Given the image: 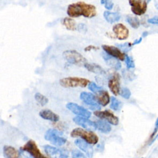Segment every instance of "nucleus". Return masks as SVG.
I'll use <instances>...</instances> for the list:
<instances>
[{
	"instance_id": "25",
	"label": "nucleus",
	"mask_w": 158,
	"mask_h": 158,
	"mask_svg": "<svg viewBox=\"0 0 158 158\" xmlns=\"http://www.w3.org/2000/svg\"><path fill=\"white\" fill-rule=\"evenodd\" d=\"M106 61L107 64L111 66L112 67H113L116 70H120L121 67H122L121 63L120 62H118V60H117L116 59H115L114 58H112L111 56L108 59H107Z\"/></svg>"
},
{
	"instance_id": "29",
	"label": "nucleus",
	"mask_w": 158,
	"mask_h": 158,
	"mask_svg": "<svg viewBox=\"0 0 158 158\" xmlns=\"http://www.w3.org/2000/svg\"><path fill=\"white\" fill-rule=\"evenodd\" d=\"M88 89L89 90H91V91H93L94 93H98V92H99L100 91H101L102 89H103V88L101 86H98L94 82H90L88 85Z\"/></svg>"
},
{
	"instance_id": "10",
	"label": "nucleus",
	"mask_w": 158,
	"mask_h": 158,
	"mask_svg": "<svg viewBox=\"0 0 158 158\" xmlns=\"http://www.w3.org/2000/svg\"><path fill=\"white\" fill-rule=\"evenodd\" d=\"M94 114L97 117L104 119L107 120L109 123L114 125H117L118 123V117L109 110H103V111L97 110L94 112Z\"/></svg>"
},
{
	"instance_id": "11",
	"label": "nucleus",
	"mask_w": 158,
	"mask_h": 158,
	"mask_svg": "<svg viewBox=\"0 0 158 158\" xmlns=\"http://www.w3.org/2000/svg\"><path fill=\"white\" fill-rule=\"evenodd\" d=\"M46 153L51 158H68L67 152L49 145L44 146Z\"/></svg>"
},
{
	"instance_id": "15",
	"label": "nucleus",
	"mask_w": 158,
	"mask_h": 158,
	"mask_svg": "<svg viewBox=\"0 0 158 158\" xmlns=\"http://www.w3.org/2000/svg\"><path fill=\"white\" fill-rule=\"evenodd\" d=\"M80 99L86 104L92 106L94 108L100 109L99 104L96 98V96H94L93 94L88 92H82L80 96Z\"/></svg>"
},
{
	"instance_id": "3",
	"label": "nucleus",
	"mask_w": 158,
	"mask_h": 158,
	"mask_svg": "<svg viewBox=\"0 0 158 158\" xmlns=\"http://www.w3.org/2000/svg\"><path fill=\"white\" fill-rule=\"evenodd\" d=\"M90 83L89 80L81 77H69L63 78L60 80V85L64 88H75V87H86Z\"/></svg>"
},
{
	"instance_id": "9",
	"label": "nucleus",
	"mask_w": 158,
	"mask_h": 158,
	"mask_svg": "<svg viewBox=\"0 0 158 158\" xmlns=\"http://www.w3.org/2000/svg\"><path fill=\"white\" fill-rule=\"evenodd\" d=\"M66 107L71 112H72L75 114L78 115V116L89 118L91 115V113L88 110L85 109L82 106L78 105L76 103L69 102L68 104H67Z\"/></svg>"
},
{
	"instance_id": "12",
	"label": "nucleus",
	"mask_w": 158,
	"mask_h": 158,
	"mask_svg": "<svg viewBox=\"0 0 158 158\" xmlns=\"http://www.w3.org/2000/svg\"><path fill=\"white\" fill-rule=\"evenodd\" d=\"M112 30L115 33L116 38L120 40H126L128 37L129 30L122 23L115 24L113 27Z\"/></svg>"
},
{
	"instance_id": "40",
	"label": "nucleus",
	"mask_w": 158,
	"mask_h": 158,
	"mask_svg": "<svg viewBox=\"0 0 158 158\" xmlns=\"http://www.w3.org/2000/svg\"><path fill=\"white\" fill-rule=\"evenodd\" d=\"M144 1H146L147 3H148V2H149L151 0H144Z\"/></svg>"
},
{
	"instance_id": "34",
	"label": "nucleus",
	"mask_w": 158,
	"mask_h": 158,
	"mask_svg": "<svg viewBox=\"0 0 158 158\" xmlns=\"http://www.w3.org/2000/svg\"><path fill=\"white\" fill-rule=\"evenodd\" d=\"M148 22L154 25H158V17H152L148 20Z\"/></svg>"
},
{
	"instance_id": "20",
	"label": "nucleus",
	"mask_w": 158,
	"mask_h": 158,
	"mask_svg": "<svg viewBox=\"0 0 158 158\" xmlns=\"http://www.w3.org/2000/svg\"><path fill=\"white\" fill-rule=\"evenodd\" d=\"M103 15L106 20L110 23L118 22L120 19V15L118 12H112L109 10L104 11Z\"/></svg>"
},
{
	"instance_id": "19",
	"label": "nucleus",
	"mask_w": 158,
	"mask_h": 158,
	"mask_svg": "<svg viewBox=\"0 0 158 158\" xmlns=\"http://www.w3.org/2000/svg\"><path fill=\"white\" fill-rule=\"evenodd\" d=\"M40 115L43 119L51 120L52 122H57L59 120V117L58 115L53 112L52 110L48 109L42 110L40 112Z\"/></svg>"
},
{
	"instance_id": "4",
	"label": "nucleus",
	"mask_w": 158,
	"mask_h": 158,
	"mask_svg": "<svg viewBox=\"0 0 158 158\" xmlns=\"http://www.w3.org/2000/svg\"><path fill=\"white\" fill-rule=\"evenodd\" d=\"M63 56L68 62L78 66L85 67L88 63L86 59L75 50L65 51L63 52Z\"/></svg>"
},
{
	"instance_id": "36",
	"label": "nucleus",
	"mask_w": 158,
	"mask_h": 158,
	"mask_svg": "<svg viewBox=\"0 0 158 158\" xmlns=\"http://www.w3.org/2000/svg\"><path fill=\"white\" fill-rule=\"evenodd\" d=\"M86 29V27L84 25V24H80L78 26V30L79 31H86V30H85L84 29Z\"/></svg>"
},
{
	"instance_id": "5",
	"label": "nucleus",
	"mask_w": 158,
	"mask_h": 158,
	"mask_svg": "<svg viewBox=\"0 0 158 158\" xmlns=\"http://www.w3.org/2000/svg\"><path fill=\"white\" fill-rule=\"evenodd\" d=\"M62 133L56 129H49L45 133L44 138L46 140L50 141L52 144L56 146L64 145L67 140L61 136Z\"/></svg>"
},
{
	"instance_id": "22",
	"label": "nucleus",
	"mask_w": 158,
	"mask_h": 158,
	"mask_svg": "<svg viewBox=\"0 0 158 158\" xmlns=\"http://www.w3.org/2000/svg\"><path fill=\"white\" fill-rule=\"evenodd\" d=\"M95 123H96V128H98L100 131L102 133H107L110 131L111 130L110 125L104 121L98 120L95 122Z\"/></svg>"
},
{
	"instance_id": "1",
	"label": "nucleus",
	"mask_w": 158,
	"mask_h": 158,
	"mask_svg": "<svg viewBox=\"0 0 158 158\" xmlns=\"http://www.w3.org/2000/svg\"><path fill=\"white\" fill-rule=\"evenodd\" d=\"M67 14L70 17L83 16L86 18H92L96 15V9L92 4L80 1L69 5Z\"/></svg>"
},
{
	"instance_id": "18",
	"label": "nucleus",
	"mask_w": 158,
	"mask_h": 158,
	"mask_svg": "<svg viewBox=\"0 0 158 158\" xmlns=\"http://www.w3.org/2000/svg\"><path fill=\"white\" fill-rule=\"evenodd\" d=\"M96 98L98 102L102 106H107L110 102L109 94L107 91L104 89H102L101 91L96 93Z\"/></svg>"
},
{
	"instance_id": "27",
	"label": "nucleus",
	"mask_w": 158,
	"mask_h": 158,
	"mask_svg": "<svg viewBox=\"0 0 158 158\" xmlns=\"http://www.w3.org/2000/svg\"><path fill=\"white\" fill-rule=\"evenodd\" d=\"M110 101H111V103H110V107L111 109H112L114 110H118L120 109L122 106V102L119 100H118L116 98L112 96L110 99Z\"/></svg>"
},
{
	"instance_id": "17",
	"label": "nucleus",
	"mask_w": 158,
	"mask_h": 158,
	"mask_svg": "<svg viewBox=\"0 0 158 158\" xmlns=\"http://www.w3.org/2000/svg\"><path fill=\"white\" fill-rule=\"evenodd\" d=\"M3 154L5 158H23L20 152L10 146H4L3 148Z\"/></svg>"
},
{
	"instance_id": "26",
	"label": "nucleus",
	"mask_w": 158,
	"mask_h": 158,
	"mask_svg": "<svg viewBox=\"0 0 158 158\" xmlns=\"http://www.w3.org/2000/svg\"><path fill=\"white\" fill-rule=\"evenodd\" d=\"M35 98L36 101L41 106H44L48 102V99L45 96L39 93L35 94Z\"/></svg>"
},
{
	"instance_id": "37",
	"label": "nucleus",
	"mask_w": 158,
	"mask_h": 158,
	"mask_svg": "<svg viewBox=\"0 0 158 158\" xmlns=\"http://www.w3.org/2000/svg\"><path fill=\"white\" fill-rule=\"evenodd\" d=\"M157 129H158V118H157V120H156V123H155V128H154V131H153V133H152V136L155 135V133L157 131Z\"/></svg>"
},
{
	"instance_id": "32",
	"label": "nucleus",
	"mask_w": 158,
	"mask_h": 158,
	"mask_svg": "<svg viewBox=\"0 0 158 158\" xmlns=\"http://www.w3.org/2000/svg\"><path fill=\"white\" fill-rule=\"evenodd\" d=\"M101 3L104 5V7L107 10H111L114 6V3L112 0H101Z\"/></svg>"
},
{
	"instance_id": "33",
	"label": "nucleus",
	"mask_w": 158,
	"mask_h": 158,
	"mask_svg": "<svg viewBox=\"0 0 158 158\" xmlns=\"http://www.w3.org/2000/svg\"><path fill=\"white\" fill-rule=\"evenodd\" d=\"M72 158H86V156L79 150L74 149L72 151Z\"/></svg>"
},
{
	"instance_id": "39",
	"label": "nucleus",
	"mask_w": 158,
	"mask_h": 158,
	"mask_svg": "<svg viewBox=\"0 0 158 158\" xmlns=\"http://www.w3.org/2000/svg\"><path fill=\"white\" fill-rule=\"evenodd\" d=\"M148 35V32H147V31H144V32H143V37H146Z\"/></svg>"
},
{
	"instance_id": "16",
	"label": "nucleus",
	"mask_w": 158,
	"mask_h": 158,
	"mask_svg": "<svg viewBox=\"0 0 158 158\" xmlns=\"http://www.w3.org/2000/svg\"><path fill=\"white\" fill-rule=\"evenodd\" d=\"M75 144L79 149L85 152L88 157L91 158L93 157V149L89 143L82 139H77L75 141Z\"/></svg>"
},
{
	"instance_id": "30",
	"label": "nucleus",
	"mask_w": 158,
	"mask_h": 158,
	"mask_svg": "<svg viewBox=\"0 0 158 158\" xmlns=\"http://www.w3.org/2000/svg\"><path fill=\"white\" fill-rule=\"evenodd\" d=\"M120 95L125 99H129L131 96V92L127 88H123L120 91Z\"/></svg>"
},
{
	"instance_id": "8",
	"label": "nucleus",
	"mask_w": 158,
	"mask_h": 158,
	"mask_svg": "<svg viewBox=\"0 0 158 158\" xmlns=\"http://www.w3.org/2000/svg\"><path fill=\"white\" fill-rule=\"evenodd\" d=\"M102 48L103 50L109 56L118 59L120 60H125L126 55L122 52V51L117 47L110 46V45H102Z\"/></svg>"
},
{
	"instance_id": "7",
	"label": "nucleus",
	"mask_w": 158,
	"mask_h": 158,
	"mask_svg": "<svg viewBox=\"0 0 158 158\" xmlns=\"http://www.w3.org/2000/svg\"><path fill=\"white\" fill-rule=\"evenodd\" d=\"M132 12L136 15H141L147 10V2L144 0H128Z\"/></svg>"
},
{
	"instance_id": "28",
	"label": "nucleus",
	"mask_w": 158,
	"mask_h": 158,
	"mask_svg": "<svg viewBox=\"0 0 158 158\" xmlns=\"http://www.w3.org/2000/svg\"><path fill=\"white\" fill-rule=\"evenodd\" d=\"M133 44L129 43H125L123 44H117V46L122 51L125 52H128L131 49V46Z\"/></svg>"
},
{
	"instance_id": "23",
	"label": "nucleus",
	"mask_w": 158,
	"mask_h": 158,
	"mask_svg": "<svg viewBox=\"0 0 158 158\" xmlns=\"http://www.w3.org/2000/svg\"><path fill=\"white\" fill-rule=\"evenodd\" d=\"M62 23L65 27V28L69 30L74 31L77 29L76 23L74 20L70 17H65L62 21Z\"/></svg>"
},
{
	"instance_id": "6",
	"label": "nucleus",
	"mask_w": 158,
	"mask_h": 158,
	"mask_svg": "<svg viewBox=\"0 0 158 158\" xmlns=\"http://www.w3.org/2000/svg\"><path fill=\"white\" fill-rule=\"evenodd\" d=\"M24 151L28 152L33 158H48L43 155L38 149L36 143L33 140H29L22 148Z\"/></svg>"
},
{
	"instance_id": "21",
	"label": "nucleus",
	"mask_w": 158,
	"mask_h": 158,
	"mask_svg": "<svg viewBox=\"0 0 158 158\" xmlns=\"http://www.w3.org/2000/svg\"><path fill=\"white\" fill-rule=\"evenodd\" d=\"M85 67L89 71L97 74H105L104 70L99 65L95 64H88L87 63Z\"/></svg>"
},
{
	"instance_id": "2",
	"label": "nucleus",
	"mask_w": 158,
	"mask_h": 158,
	"mask_svg": "<svg viewBox=\"0 0 158 158\" xmlns=\"http://www.w3.org/2000/svg\"><path fill=\"white\" fill-rule=\"evenodd\" d=\"M70 136L73 138H81L91 144H96L99 141L98 136L93 131L80 128L73 129L70 133Z\"/></svg>"
},
{
	"instance_id": "24",
	"label": "nucleus",
	"mask_w": 158,
	"mask_h": 158,
	"mask_svg": "<svg viewBox=\"0 0 158 158\" xmlns=\"http://www.w3.org/2000/svg\"><path fill=\"white\" fill-rule=\"evenodd\" d=\"M126 20L129 23V25L133 28H138L140 25L139 20L136 17L128 15L127 17Z\"/></svg>"
},
{
	"instance_id": "31",
	"label": "nucleus",
	"mask_w": 158,
	"mask_h": 158,
	"mask_svg": "<svg viewBox=\"0 0 158 158\" xmlns=\"http://www.w3.org/2000/svg\"><path fill=\"white\" fill-rule=\"evenodd\" d=\"M125 63H126L127 69H131V68H134L135 67V63H134L133 59L130 56H128L126 55Z\"/></svg>"
},
{
	"instance_id": "35",
	"label": "nucleus",
	"mask_w": 158,
	"mask_h": 158,
	"mask_svg": "<svg viewBox=\"0 0 158 158\" xmlns=\"http://www.w3.org/2000/svg\"><path fill=\"white\" fill-rule=\"evenodd\" d=\"M98 49V48H96V46H87V47H86V48H85V51H91V50H92V49L96 50V49Z\"/></svg>"
},
{
	"instance_id": "38",
	"label": "nucleus",
	"mask_w": 158,
	"mask_h": 158,
	"mask_svg": "<svg viewBox=\"0 0 158 158\" xmlns=\"http://www.w3.org/2000/svg\"><path fill=\"white\" fill-rule=\"evenodd\" d=\"M141 41H142V38H141V37H140L139 38H138V39H137V40H135V41H134V42L132 43V44H133V45L138 44L140 43L141 42Z\"/></svg>"
},
{
	"instance_id": "13",
	"label": "nucleus",
	"mask_w": 158,
	"mask_h": 158,
	"mask_svg": "<svg viewBox=\"0 0 158 158\" xmlns=\"http://www.w3.org/2000/svg\"><path fill=\"white\" fill-rule=\"evenodd\" d=\"M108 86L110 91L117 96L120 93V76L118 73H115L109 80Z\"/></svg>"
},
{
	"instance_id": "14",
	"label": "nucleus",
	"mask_w": 158,
	"mask_h": 158,
	"mask_svg": "<svg viewBox=\"0 0 158 158\" xmlns=\"http://www.w3.org/2000/svg\"><path fill=\"white\" fill-rule=\"evenodd\" d=\"M73 120L77 125H80L83 128H85L88 130H94L96 128V123L89 120L88 118L77 116L73 118Z\"/></svg>"
}]
</instances>
